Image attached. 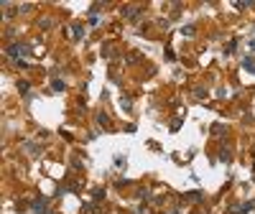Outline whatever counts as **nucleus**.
Masks as SVG:
<instances>
[{
	"label": "nucleus",
	"mask_w": 255,
	"mask_h": 214,
	"mask_svg": "<svg viewBox=\"0 0 255 214\" xmlns=\"http://www.w3.org/2000/svg\"><path fill=\"white\" fill-rule=\"evenodd\" d=\"M250 5H253V3H235L237 10H245V8H250Z\"/></svg>",
	"instance_id": "f03ea898"
},
{
	"label": "nucleus",
	"mask_w": 255,
	"mask_h": 214,
	"mask_svg": "<svg viewBox=\"0 0 255 214\" xmlns=\"http://www.w3.org/2000/svg\"><path fill=\"white\" fill-rule=\"evenodd\" d=\"M71 33H74V38H82V28H79V25H74V28H71Z\"/></svg>",
	"instance_id": "f257e3e1"
}]
</instances>
